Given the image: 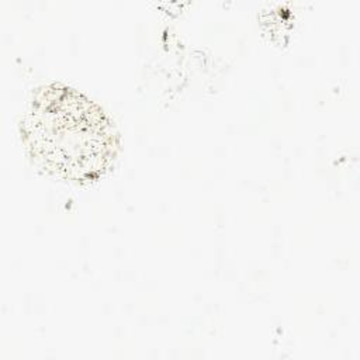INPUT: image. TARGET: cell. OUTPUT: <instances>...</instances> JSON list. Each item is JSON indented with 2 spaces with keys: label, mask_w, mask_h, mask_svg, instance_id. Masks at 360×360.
<instances>
[{
  "label": "cell",
  "mask_w": 360,
  "mask_h": 360,
  "mask_svg": "<svg viewBox=\"0 0 360 360\" xmlns=\"http://www.w3.org/2000/svg\"><path fill=\"white\" fill-rule=\"evenodd\" d=\"M21 131L34 160L62 179L94 180L115 156L117 138L110 120L98 105L66 86L39 90Z\"/></svg>",
  "instance_id": "1"
}]
</instances>
